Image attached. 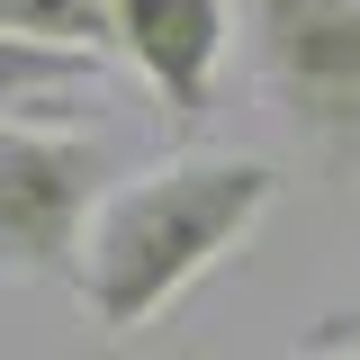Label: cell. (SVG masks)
Listing matches in <instances>:
<instances>
[{"mask_svg": "<svg viewBox=\"0 0 360 360\" xmlns=\"http://www.w3.org/2000/svg\"><path fill=\"white\" fill-rule=\"evenodd\" d=\"M270 198H279V172L262 153H172L153 172L117 180L82 243V279H72L82 315L108 342L144 333L270 217Z\"/></svg>", "mask_w": 360, "mask_h": 360, "instance_id": "1", "label": "cell"}, {"mask_svg": "<svg viewBox=\"0 0 360 360\" xmlns=\"http://www.w3.org/2000/svg\"><path fill=\"white\" fill-rule=\"evenodd\" d=\"M243 37L270 108L333 172L360 162V0H243Z\"/></svg>", "mask_w": 360, "mask_h": 360, "instance_id": "2", "label": "cell"}, {"mask_svg": "<svg viewBox=\"0 0 360 360\" xmlns=\"http://www.w3.org/2000/svg\"><path fill=\"white\" fill-rule=\"evenodd\" d=\"M108 189H117V172L90 135L0 117V270L82 279V243H90V217H99Z\"/></svg>", "mask_w": 360, "mask_h": 360, "instance_id": "3", "label": "cell"}, {"mask_svg": "<svg viewBox=\"0 0 360 360\" xmlns=\"http://www.w3.org/2000/svg\"><path fill=\"white\" fill-rule=\"evenodd\" d=\"M225 37H234L225 0H108V54L135 63V82L162 99V117L180 135L207 117Z\"/></svg>", "mask_w": 360, "mask_h": 360, "instance_id": "4", "label": "cell"}, {"mask_svg": "<svg viewBox=\"0 0 360 360\" xmlns=\"http://www.w3.org/2000/svg\"><path fill=\"white\" fill-rule=\"evenodd\" d=\"M0 37L54 54H108V0H0Z\"/></svg>", "mask_w": 360, "mask_h": 360, "instance_id": "5", "label": "cell"}, {"mask_svg": "<svg viewBox=\"0 0 360 360\" xmlns=\"http://www.w3.org/2000/svg\"><path fill=\"white\" fill-rule=\"evenodd\" d=\"M297 360H360V297L333 307V315H315L307 342H297Z\"/></svg>", "mask_w": 360, "mask_h": 360, "instance_id": "6", "label": "cell"}]
</instances>
